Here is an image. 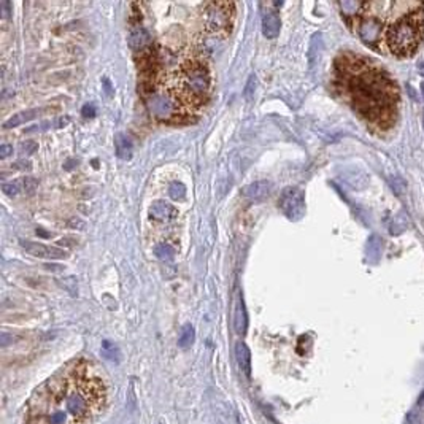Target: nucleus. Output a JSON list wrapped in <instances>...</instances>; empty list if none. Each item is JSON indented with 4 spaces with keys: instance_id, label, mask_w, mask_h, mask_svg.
<instances>
[{
    "instance_id": "obj_25",
    "label": "nucleus",
    "mask_w": 424,
    "mask_h": 424,
    "mask_svg": "<svg viewBox=\"0 0 424 424\" xmlns=\"http://www.w3.org/2000/svg\"><path fill=\"white\" fill-rule=\"evenodd\" d=\"M96 115V107H94V104H88V105H84L83 107V116H94Z\"/></svg>"
},
{
    "instance_id": "obj_1",
    "label": "nucleus",
    "mask_w": 424,
    "mask_h": 424,
    "mask_svg": "<svg viewBox=\"0 0 424 424\" xmlns=\"http://www.w3.org/2000/svg\"><path fill=\"white\" fill-rule=\"evenodd\" d=\"M105 380L88 359L57 370L30 396L24 424H88L104 410Z\"/></svg>"
},
{
    "instance_id": "obj_20",
    "label": "nucleus",
    "mask_w": 424,
    "mask_h": 424,
    "mask_svg": "<svg viewBox=\"0 0 424 424\" xmlns=\"http://www.w3.org/2000/svg\"><path fill=\"white\" fill-rule=\"evenodd\" d=\"M37 148H38V145L35 143L34 140H26V141H23V143H21V146H19V153L24 154V156H29V154L35 153Z\"/></svg>"
},
{
    "instance_id": "obj_23",
    "label": "nucleus",
    "mask_w": 424,
    "mask_h": 424,
    "mask_svg": "<svg viewBox=\"0 0 424 424\" xmlns=\"http://www.w3.org/2000/svg\"><path fill=\"white\" fill-rule=\"evenodd\" d=\"M13 154V146L12 145H2L0 146V157L2 159H7L8 156H12Z\"/></svg>"
},
{
    "instance_id": "obj_32",
    "label": "nucleus",
    "mask_w": 424,
    "mask_h": 424,
    "mask_svg": "<svg viewBox=\"0 0 424 424\" xmlns=\"http://www.w3.org/2000/svg\"><path fill=\"white\" fill-rule=\"evenodd\" d=\"M422 127H424V115H422Z\"/></svg>"
},
{
    "instance_id": "obj_8",
    "label": "nucleus",
    "mask_w": 424,
    "mask_h": 424,
    "mask_svg": "<svg viewBox=\"0 0 424 424\" xmlns=\"http://www.w3.org/2000/svg\"><path fill=\"white\" fill-rule=\"evenodd\" d=\"M149 216L159 223H170L178 216V210L164 200H156L153 205L149 207Z\"/></svg>"
},
{
    "instance_id": "obj_30",
    "label": "nucleus",
    "mask_w": 424,
    "mask_h": 424,
    "mask_svg": "<svg viewBox=\"0 0 424 424\" xmlns=\"http://www.w3.org/2000/svg\"><path fill=\"white\" fill-rule=\"evenodd\" d=\"M418 70H419V73L424 76V62H421V64L418 65Z\"/></svg>"
},
{
    "instance_id": "obj_6",
    "label": "nucleus",
    "mask_w": 424,
    "mask_h": 424,
    "mask_svg": "<svg viewBox=\"0 0 424 424\" xmlns=\"http://www.w3.org/2000/svg\"><path fill=\"white\" fill-rule=\"evenodd\" d=\"M278 207L288 219H300L305 211V196L299 188H286L280 196Z\"/></svg>"
},
{
    "instance_id": "obj_24",
    "label": "nucleus",
    "mask_w": 424,
    "mask_h": 424,
    "mask_svg": "<svg viewBox=\"0 0 424 424\" xmlns=\"http://www.w3.org/2000/svg\"><path fill=\"white\" fill-rule=\"evenodd\" d=\"M59 283H62V286H65V289H68L72 294H75V291L70 288V285H76V280L73 277H68V278H64V281H59Z\"/></svg>"
},
{
    "instance_id": "obj_26",
    "label": "nucleus",
    "mask_w": 424,
    "mask_h": 424,
    "mask_svg": "<svg viewBox=\"0 0 424 424\" xmlns=\"http://www.w3.org/2000/svg\"><path fill=\"white\" fill-rule=\"evenodd\" d=\"M0 10H2V18H8V15H10V2H7V0L0 2Z\"/></svg>"
},
{
    "instance_id": "obj_12",
    "label": "nucleus",
    "mask_w": 424,
    "mask_h": 424,
    "mask_svg": "<svg viewBox=\"0 0 424 424\" xmlns=\"http://www.w3.org/2000/svg\"><path fill=\"white\" fill-rule=\"evenodd\" d=\"M129 45L132 49H135V51H140V49H143L145 46L149 45V34L143 27H138V29L132 30V32H130V37H129Z\"/></svg>"
},
{
    "instance_id": "obj_11",
    "label": "nucleus",
    "mask_w": 424,
    "mask_h": 424,
    "mask_svg": "<svg viewBox=\"0 0 424 424\" xmlns=\"http://www.w3.org/2000/svg\"><path fill=\"white\" fill-rule=\"evenodd\" d=\"M38 113H40L38 108H32V110H26V112H21V113H16V115H13L12 118H10L8 121H5L4 129H13V127L21 126V124L27 123V121L37 118Z\"/></svg>"
},
{
    "instance_id": "obj_5",
    "label": "nucleus",
    "mask_w": 424,
    "mask_h": 424,
    "mask_svg": "<svg viewBox=\"0 0 424 424\" xmlns=\"http://www.w3.org/2000/svg\"><path fill=\"white\" fill-rule=\"evenodd\" d=\"M235 5L232 2H208L202 8L200 23L207 34L227 35L234 24Z\"/></svg>"
},
{
    "instance_id": "obj_7",
    "label": "nucleus",
    "mask_w": 424,
    "mask_h": 424,
    "mask_svg": "<svg viewBox=\"0 0 424 424\" xmlns=\"http://www.w3.org/2000/svg\"><path fill=\"white\" fill-rule=\"evenodd\" d=\"M21 246L27 251L29 255H32L35 258H42V259H64L67 256L65 249H62V248L46 246V245H42V243H37V241L23 240Z\"/></svg>"
},
{
    "instance_id": "obj_28",
    "label": "nucleus",
    "mask_w": 424,
    "mask_h": 424,
    "mask_svg": "<svg viewBox=\"0 0 424 424\" xmlns=\"http://www.w3.org/2000/svg\"><path fill=\"white\" fill-rule=\"evenodd\" d=\"M45 269H46V270H53V272H62V270H64V267L59 266V264H46Z\"/></svg>"
},
{
    "instance_id": "obj_27",
    "label": "nucleus",
    "mask_w": 424,
    "mask_h": 424,
    "mask_svg": "<svg viewBox=\"0 0 424 424\" xmlns=\"http://www.w3.org/2000/svg\"><path fill=\"white\" fill-rule=\"evenodd\" d=\"M57 243H59V245H65V246H73V245H75V240L70 238V237H65V238H60Z\"/></svg>"
},
{
    "instance_id": "obj_10",
    "label": "nucleus",
    "mask_w": 424,
    "mask_h": 424,
    "mask_svg": "<svg viewBox=\"0 0 424 424\" xmlns=\"http://www.w3.org/2000/svg\"><path fill=\"white\" fill-rule=\"evenodd\" d=\"M270 188H272V185L269 183V181H255V183L248 185L243 189V196L251 202L264 200L270 193Z\"/></svg>"
},
{
    "instance_id": "obj_9",
    "label": "nucleus",
    "mask_w": 424,
    "mask_h": 424,
    "mask_svg": "<svg viewBox=\"0 0 424 424\" xmlns=\"http://www.w3.org/2000/svg\"><path fill=\"white\" fill-rule=\"evenodd\" d=\"M281 29V21L280 16L275 12H266L264 16H262V34L267 38H277Z\"/></svg>"
},
{
    "instance_id": "obj_21",
    "label": "nucleus",
    "mask_w": 424,
    "mask_h": 424,
    "mask_svg": "<svg viewBox=\"0 0 424 424\" xmlns=\"http://www.w3.org/2000/svg\"><path fill=\"white\" fill-rule=\"evenodd\" d=\"M21 183H23V191H26V193H34L38 186V181L34 177H24L21 180Z\"/></svg>"
},
{
    "instance_id": "obj_31",
    "label": "nucleus",
    "mask_w": 424,
    "mask_h": 424,
    "mask_svg": "<svg viewBox=\"0 0 424 424\" xmlns=\"http://www.w3.org/2000/svg\"><path fill=\"white\" fill-rule=\"evenodd\" d=\"M421 94H422V99H424V81L421 83Z\"/></svg>"
},
{
    "instance_id": "obj_14",
    "label": "nucleus",
    "mask_w": 424,
    "mask_h": 424,
    "mask_svg": "<svg viewBox=\"0 0 424 424\" xmlns=\"http://www.w3.org/2000/svg\"><path fill=\"white\" fill-rule=\"evenodd\" d=\"M235 353H237V359H238V364H240L241 370H243L246 375H249V372H251V355H249L248 347L245 345V343L240 342L235 347Z\"/></svg>"
},
{
    "instance_id": "obj_22",
    "label": "nucleus",
    "mask_w": 424,
    "mask_h": 424,
    "mask_svg": "<svg viewBox=\"0 0 424 424\" xmlns=\"http://www.w3.org/2000/svg\"><path fill=\"white\" fill-rule=\"evenodd\" d=\"M256 83V75H251V78H249V81H248V84H246V91H245V96H246V99L248 100H251L253 99V93H255V89L251 88Z\"/></svg>"
},
{
    "instance_id": "obj_15",
    "label": "nucleus",
    "mask_w": 424,
    "mask_h": 424,
    "mask_svg": "<svg viewBox=\"0 0 424 424\" xmlns=\"http://www.w3.org/2000/svg\"><path fill=\"white\" fill-rule=\"evenodd\" d=\"M154 253L160 261H172L177 255V246L172 245L170 241H160L154 246Z\"/></svg>"
},
{
    "instance_id": "obj_17",
    "label": "nucleus",
    "mask_w": 424,
    "mask_h": 424,
    "mask_svg": "<svg viewBox=\"0 0 424 424\" xmlns=\"http://www.w3.org/2000/svg\"><path fill=\"white\" fill-rule=\"evenodd\" d=\"M194 343V329L191 324H186L180 332V337H178V345L181 348H189L191 345Z\"/></svg>"
},
{
    "instance_id": "obj_19",
    "label": "nucleus",
    "mask_w": 424,
    "mask_h": 424,
    "mask_svg": "<svg viewBox=\"0 0 424 424\" xmlns=\"http://www.w3.org/2000/svg\"><path fill=\"white\" fill-rule=\"evenodd\" d=\"M2 191H4L7 196H16V194H19V191H23L21 180H19V181H12V183H4V185H2Z\"/></svg>"
},
{
    "instance_id": "obj_18",
    "label": "nucleus",
    "mask_w": 424,
    "mask_h": 424,
    "mask_svg": "<svg viewBox=\"0 0 424 424\" xmlns=\"http://www.w3.org/2000/svg\"><path fill=\"white\" fill-rule=\"evenodd\" d=\"M168 196L174 200H183L186 196V188L181 183H178V181H174L168 186Z\"/></svg>"
},
{
    "instance_id": "obj_2",
    "label": "nucleus",
    "mask_w": 424,
    "mask_h": 424,
    "mask_svg": "<svg viewBox=\"0 0 424 424\" xmlns=\"http://www.w3.org/2000/svg\"><path fill=\"white\" fill-rule=\"evenodd\" d=\"M334 68L337 89L372 129L386 132L394 127L400 96L385 68L369 57L348 51L337 56Z\"/></svg>"
},
{
    "instance_id": "obj_16",
    "label": "nucleus",
    "mask_w": 424,
    "mask_h": 424,
    "mask_svg": "<svg viewBox=\"0 0 424 424\" xmlns=\"http://www.w3.org/2000/svg\"><path fill=\"white\" fill-rule=\"evenodd\" d=\"M235 329L238 334H243L246 329V313H245V307H243V300L240 297L237 300V307H235Z\"/></svg>"
},
{
    "instance_id": "obj_29",
    "label": "nucleus",
    "mask_w": 424,
    "mask_h": 424,
    "mask_svg": "<svg viewBox=\"0 0 424 424\" xmlns=\"http://www.w3.org/2000/svg\"><path fill=\"white\" fill-rule=\"evenodd\" d=\"M37 234L43 235V237H51V234H48V232H43L42 229H38V230H37Z\"/></svg>"
},
{
    "instance_id": "obj_3",
    "label": "nucleus",
    "mask_w": 424,
    "mask_h": 424,
    "mask_svg": "<svg viewBox=\"0 0 424 424\" xmlns=\"http://www.w3.org/2000/svg\"><path fill=\"white\" fill-rule=\"evenodd\" d=\"M345 21L370 49L394 57H410L424 37V4L359 2L355 15Z\"/></svg>"
},
{
    "instance_id": "obj_4",
    "label": "nucleus",
    "mask_w": 424,
    "mask_h": 424,
    "mask_svg": "<svg viewBox=\"0 0 424 424\" xmlns=\"http://www.w3.org/2000/svg\"><path fill=\"white\" fill-rule=\"evenodd\" d=\"M160 83L168 89L188 115H193L210 96L211 73L202 60L189 59L165 75L164 81Z\"/></svg>"
},
{
    "instance_id": "obj_13",
    "label": "nucleus",
    "mask_w": 424,
    "mask_h": 424,
    "mask_svg": "<svg viewBox=\"0 0 424 424\" xmlns=\"http://www.w3.org/2000/svg\"><path fill=\"white\" fill-rule=\"evenodd\" d=\"M115 145H116V154L121 159H129L132 156V141L130 138L124 134H118L115 138Z\"/></svg>"
}]
</instances>
